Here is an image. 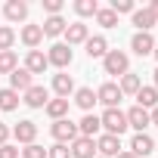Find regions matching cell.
I'll return each instance as SVG.
<instances>
[{
    "mask_svg": "<svg viewBox=\"0 0 158 158\" xmlns=\"http://www.w3.org/2000/svg\"><path fill=\"white\" fill-rule=\"evenodd\" d=\"M10 136H13V130H10L3 121H0V146H6V139H10Z\"/></svg>",
    "mask_w": 158,
    "mask_h": 158,
    "instance_id": "8d00e7d4",
    "label": "cell"
},
{
    "mask_svg": "<svg viewBox=\"0 0 158 158\" xmlns=\"http://www.w3.org/2000/svg\"><path fill=\"white\" fill-rule=\"evenodd\" d=\"M0 158H19V149L10 146V143H6V146H0Z\"/></svg>",
    "mask_w": 158,
    "mask_h": 158,
    "instance_id": "d590c367",
    "label": "cell"
},
{
    "mask_svg": "<svg viewBox=\"0 0 158 158\" xmlns=\"http://www.w3.org/2000/svg\"><path fill=\"white\" fill-rule=\"evenodd\" d=\"M99 124H102V130H106V133L121 136V133L127 130V115H124L121 109H106V112H102V118H99Z\"/></svg>",
    "mask_w": 158,
    "mask_h": 158,
    "instance_id": "7a4b0ae2",
    "label": "cell"
},
{
    "mask_svg": "<svg viewBox=\"0 0 158 158\" xmlns=\"http://www.w3.org/2000/svg\"><path fill=\"white\" fill-rule=\"evenodd\" d=\"M121 90H118V84L115 81H106L99 90H96V102H102L106 109H118V102H121Z\"/></svg>",
    "mask_w": 158,
    "mask_h": 158,
    "instance_id": "5b68a950",
    "label": "cell"
},
{
    "mask_svg": "<svg viewBox=\"0 0 158 158\" xmlns=\"http://www.w3.org/2000/svg\"><path fill=\"white\" fill-rule=\"evenodd\" d=\"M115 16H121V13H133L136 6H133V0H112V6H109Z\"/></svg>",
    "mask_w": 158,
    "mask_h": 158,
    "instance_id": "1f68e13d",
    "label": "cell"
},
{
    "mask_svg": "<svg viewBox=\"0 0 158 158\" xmlns=\"http://www.w3.org/2000/svg\"><path fill=\"white\" fill-rule=\"evenodd\" d=\"M96 155H102V158H115V155H121V136H112V133L96 136Z\"/></svg>",
    "mask_w": 158,
    "mask_h": 158,
    "instance_id": "8992f818",
    "label": "cell"
},
{
    "mask_svg": "<svg viewBox=\"0 0 158 158\" xmlns=\"http://www.w3.org/2000/svg\"><path fill=\"white\" fill-rule=\"evenodd\" d=\"M124 115H127V127H133L136 133H143V130L152 124V121H149V112H146V109H139V106H133V109H130V112H124Z\"/></svg>",
    "mask_w": 158,
    "mask_h": 158,
    "instance_id": "9a60e30c",
    "label": "cell"
},
{
    "mask_svg": "<svg viewBox=\"0 0 158 158\" xmlns=\"http://www.w3.org/2000/svg\"><path fill=\"white\" fill-rule=\"evenodd\" d=\"M44 13L59 16V13H62V0H44Z\"/></svg>",
    "mask_w": 158,
    "mask_h": 158,
    "instance_id": "e575fe53",
    "label": "cell"
},
{
    "mask_svg": "<svg viewBox=\"0 0 158 158\" xmlns=\"http://www.w3.org/2000/svg\"><path fill=\"white\" fill-rule=\"evenodd\" d=\"M31 87H34V81H31V74H28L25 68H16V71L10 74V90L25 93V90H31Z\"/></svg>",
    "mask_w": 158,
    "mask_h": 158,
    "instance_id": "d6986e66",
    "label": "cell"
},
{
    "mask_svg": "<svg viewBox=\"0 0 158 158\" xmlns=\"http://www.w3.org/2000/svg\"><path fill=\"white\" fill-rule=\"evenodd\" d=\"M25 106H31V109H44L47 102H50V90L47 87H31V90H25V99H22Z\"/></svg>",
    "mask_w": 158,
    "mask_h": 158,
    "instance_id": "5bb4252c",
    "label": "cell"
},
{
    "mask_svg": "<svg viewBox=\"0 0 158 158\" xmlns=\"http://www.w3.org/2000/svg\"><path fill=\"white\" fill-rule=\"evenodd\" d=\"M87 37H90V31H87V25H84V22H71V25L65 28V44H68V47L87 44Z\"/></svg>",
    "mask_w": 158,
    "mask_h": 158,
    "instance_id": "8fae6325",
    "label": "cell"
},
{
    "mask_svg": "<svg viewBox=\"0 0 158 158\" xmlns=\"http://www.w3.org/2000/svg\"><path fill=\"white\" fill-rule=\"evenodd\" d=\"M22 158H47V149H44V146H37V143H31V146H25V149H22Z\"/></svg>",
    "mask_w": 158,
    "mask_h": 158,
    "instance_id": "d6a6232c",
    "label": "cell"
},
{
    "mask_svg": "<svg viewBox=\"0 0 158 158\" xmlns=\"http://www.w3.org/2000/svg\"><path fill=\"white\" fill-rule=\"evenodd\" d=\"M50 133H53V139H56V143H62V146H71L77 136H81V133H77V124H74V121H68V118L53 121Z\"/></svg>",
    "mask_w": 158,
    "mask_h": 158,
    "instance_id": "3957f363",
    "label": "cell"
},
{
    "mask_svg": "<svg viewBox=\"0 0 158 158\" xmlns=\"http://www.w3.org/2000/svg\"><path fill=\"white\" fill-rule=\"evenodd\" d=\"M96 22H99L102 28H115V25H118V16H115L109 6H99V13H96Z\"/></svg>",
    "mask_w": 158,
    "mask_h": 158,
    "instance_id": "4dcf8cb0",
    "label": "cell"
},
{
    "mask_svg": "<svg viewBox=\"0 0 158 158\" xmlns=\"http://www.w3.org/2000/svg\"><path fill=\"white\" fill-rule=\"evenodd\" d=\"M16 68H19V56H16L13 50L0 53V74H13Z\"/></svg>",
    "mask_w": 158,
    "mask_h": 158,
    "instance_id": "4316f807",
    "label": "cell"
},
{
    "mask_svg": "<svg viewBox=\"0 0 158 158\" xmlns=\"http://www.w3.org/2000/svg\"><path fill=\"white\" fill-rule=\"evenodd\" d=\"M53 93H56L59 99H68V96L74 93V81H71V74H65V71L53 74Z\"/></svg>",
    "mask_w": 158,
    "mask_h": 158,
    "instance_id": "7c38bea8",
    "label": "cell"
},
{
    "mask_svg": "<svg viewBox=\"0 0 158 158\" xmlns=\"http://www.w3.org/2000/svg\"><path fill=\"white\" fill-rule=\"evenodd\" d=\"M68 149H71V158H96V139L90 136H77Z\"/></svg>",
    "mask_w": 158,
    "mask_h": 158,
    "instance_id": "ba28073f",
    "label": "cell"
},
{
    "mask_svg": "<svg viewBox=\"0 0 158 158\" xmlns=\"http://www.w3.org/2000/svg\"><path fill=\"white\" fill-rule=\"evenodd\" d=\"M3 16H6L10 22H25V19H28V3H25V0H6Z\"/></svg>",
    "mask_w": 158,
    "mask_h": 158,
    "instance_id": "2e32d148",
    "label": "cell"
},
{
    "mask_svg": "<svg viewBox=\"0 0 158 158\" xmlns=\"http://www.w3.org/2000/svg\"><path fill=\"white\" fill-rule=\"evenodd\" d=\"M115 158H136L133 152H121V155H115Z\"/></svg>",
    "mask_w": 158,
    "mask_h": 158,
    "instance_id": "ab89813d",
    "label": "cell"
},
{
    "mask_svg": "<svg viewBox=\"0 0 158 158\" xmlns=\"http://www.w3.org/2000/svg\"><path fill=\"white\" fill-rule=\"evenodd\" d=\"M130 16H133V25H136V31H149V34H152V28L158 25V19L149 13V6H146V10H133Z\"/></svg>",
    "mask_w": 158,
    "mask_h": 158,
    "instance_id": "ffe728a7",
    "label": "cell"
},
{
    "mask_svg": "<svg viewBox=\"0 0 158 158\" xmlns=\"http://www.w3.org/2000/svg\"><path fill=\"white\" fill-rule=\"evenodd\" d=\"M149 121H152V124H158V106H155V109L149 112Z\"/></svg>",
    "mask_w": 158,
    "mask_h": 158,
    "instance_id": "74e56055",
    "label": "cell"
},
{
    "mask_svg": "<svg viewBox=\"0 0 158 158\" xmlns=\"http://www.w3.org/2000/svg\"><path fill=\"white\" fill-rule=\"evenodd\" d=\"M44 109H47V115H50L53 121H62V118L68 115V99H59V96H56V99H50Z\"/></svg>",
    "mask_w": 158,
    "mask_h": 158,
    "instance_id": "d4e9b609",
    "label": "cell"
},
{
    "mask_svg": "<svg viewBox=\"0 0 158 158\" xmlns=\"http://www.w3.org/2000/svg\"><path fill=\"white\" fill-rule=\"evenodd\" d=\"M152 56H155V59H158V44H155V50H152Z\"/></svg>",
    "mask_w": 158,
    "mask_h": 158,
    "instance_id": "b9f144b4",
    "label": "cell"
},
{
    "mask_svg": "<svg viewBox=\"0 0 158 158\" xmlns=\"http://www.w3.org/2000/svg\"><path fill=\"white\" fill-rule=\"evenodd\" d=\"M13 136H16V143L31 146V143L37 139V124H34V121H19V124L13 127Z\"/></svg>",
    "mask_w": 158,
    "mask_h": 158,
    "instance_id": "9c48e42d",
    "label": "cell"
},
{
    "mask_svg": "<svg viewBox=\"0 0 158 158\" xmlns=\"http://www.w3.org/2000/svg\"><path fill=\"white\" fill-rule=\"evenodd\" d=\"M47 158H71V149H68V146H62V143H56V146H50V149H47Z\"/></svg>",
    "mask_w": 158,
    "mask_h": 158,
    "instance_id": "836d02e7",
    "label": "cell"
},
{
    "mask_svg": "<svg viewBox=\"0 0 158 158\" xmlns=\"http://www.w3.org/2000/svg\"><path fill=\"white\" fill-rule=\"evenodd\" d=\"M130 50H133L136 56H149V53L155 50V37H152L149 31H136L133 40H130Z\"/></svg>",
    "mask_w": 158,
    "mask_h": 158,
    "instance_id": "30bf717a",
    "label": "cell"
},
{
    "mask_svg": "<svg viewBox=\"0 0 158 158\" xmlns=\"http://www.w3.org/2000/svg\"><path fill=\"white\" fill-rule=\"evenodd\" d=\"M16 106H19V93L16 90H10V87L0 90V112H13Z\"/></svg>",
    "mask_w": 158,
    "mask_h": 158,
    "instance_id": "f1b7e54d",
    "label": "cell"
},
{
    "mask_svg": "<svg viewBox=\"0 0 158 158\" xmlns=\"http://www.w3.org/2000/svg\"><path fill=\"white\" fill-rule=\"evenodd\" d=\"M139 87H143V81H139V74H133V71H127V74H121V84H118V90L121 93H139Z\"/></svg>",
    "mask_w": 158,
    "mask_h": 158,
    "instance_id": "484cf974",
    "label": "cell"
},
{
    "mask_svg": "<svg viewBox=\"0 0 158 158\" xmlns=\"http://www.w3.org/2000/svg\"><path fill=\"white\" fill-rule=\"evenodd\" d=\"M102 68H106V74L121 77V74H127V71H130V59H127V53H124V50H109V53L102 56Z\"/></svg>",
    "mask_w": 158,
    "mask_h": 158,
    "instance_id": "6da1fadb",
    "label": "cell"
},
{
    "mask_svg": "<svg viewBox=\"0 0 158 158\" xmlns=\"http://www.w3.org/2000/svg\"><path fill=\"white\" fill-rule=\"evenodd\" d=\"M19 37H22V44H25L28 50H37L40 40H44V31H40V25H25Z\"/></svg>",
    "mask_w": 158,
    "mask_h": 158,
    "instance_id": "44dd1931",
    "label": "cell"
},
{
    "mask_svg": "<svg viewBox=\"0 0 158 158\" xmlns=\"http://www.w3.org/2000/svg\"><path fill=\"white\" fill-rule=\"evenodd\" d=\"M65 28H68V22H65L62 16H47L44 25H40L44 37H59V34H65Z\"/></svg>",
    "mask_w": 158,
    "mask_h": 158,
    "instance_id": "e0dca14e",
    "label": "cell"
},
{
    "mask_svg": "<svg viewBox=\"0 0 158 158\" xmlns=\"http://www.w3.org/2000/svg\"><path fill=\"white\" fill-rule=\"evenodd\" d=\"M96 158H102V155H96Z\"/></svg>",
    "mask_w": 158,
    "mask_h": 158,
    "instance_id": "7bdbcfd3",
    "label": "cell"
},
{
    "mask_svg": "<svg viewBox=\"0 0 158 158\" xmlns=\"http://www.w3.org/2000/svg\"><path fill=\"white\" fill-rule=\"evenodd\" d=\"M136 106L146 109V112H152V109L158 106V90H155V87H139V93H136Z\"/></svg>",
    "mask_w": 158,
    "mask_h": 158,
    "instance_id": "603a6c76",
    "label": "cell"
},
{
    "mask_svg": "<svg viewBox=\"0 0 158 158\" xmlns=\"http://www.w3.org/2000/svg\"><path fill=\"white\" fill-rule=\"evenodd\" d=\"M74 102L81 106L84 112H93V106H96V90H90V87H81V90H74Z\"/></svg>",
    "mask_w": 158,
    "mask_h": 158,
    "instance_id": "cb8c5ba5",
    "label": "cell"
},
{
    "mask_svg": "<svg viewBox=\"0 0 158 158\" xmlns=\"http://www.w3.org/2000/svg\"><path fill=\"white\" fill-rule=\"evenodd\" d=\"M74 13L81 16V19L96 16V13H99V3H96V0H74Z\"/></svg>",
    "mask_w": 158,
    "mask_h": 158,
    "instance_id": "83f0119b",
    "label": "cell"
},
{
    "mask_svg": "<svg viewBox=\"0 0 158 158\" xmlns=\"http://www.w3.org/2000/svg\"><path fill=\"white\" fill-rule=\"evenodd\" d=\"M155 90H158V68H155Z\"/></svg>",
    "mask_w": 158,
    "mask_h": 158,
    "instance_id": "60d3db41",
    "label": "cell"
},
{
    "mask_svg": "<svg viewBox=\"0 0 158 158\" xmlns=\"http://www.w3.org/2000/svg\"><path fill=\"white\" fill-rule=\"evenodd\" d=\"M47 68H50L47 53H40V50H28V56H25V71L34 77V74H44Z\"/></svg>",
    "mask_w": 158,
    "mask_h": 158,
    "instance_id": "52a82bcc",
    "label": "cell"
},
{
    "mask_svg": "<svg viewBox=\"0 0 158 158\" xmlns=\"http://www.w3.org/2000/svg\"><path fill=\"white\" fill-rule=\"evenodd\" d=\"M71 56H74V53H71V47H68L65 40H59V44H53V47H50L47 62H50V65H56V68H68V65H71Z\"/></svg>",
    "mask_w": 158,
    "mask_h": 158,
    "instance_id": "277c9868",
    "label": "cell"
},
{
    "mask_svg": "<svg viewBox=\"0 0 158 158\" xmlns=\"http://www.w3.org/2000/svg\"><path fill=\"white\" fill-rule=\"evenodd\" d=\"M152 149H155V143H152V136H149V133H136V136L130 139V152H133L136 158L152 155Z\"/></svg>",
    "mask_w": 158,
    "mask_h": 158,
    "instance_id": "ac0fdd59",
    "label": "cell"
},
{
    "mask_svg": "<svg viewBox=\"0 0 158 158\" xmlns=\"http://www.w3.org/2000/svg\"><path fill=\"white\" fill-rule=\"evenodd\" d=\"M149 13H152V16L158 19V0H152V6H149Z\"/></svg>",
    "mask_w": 158,
    "mask_h": 158,
    "instance_id": "f35d334b",
    "label": "cell"
},
{
    "mask_svg": "<svg viewBox=\"0 0 158 158\" xmlns=\"http://www.w3.org/2000/svg\"><path fill=\"white\" fill-rule=\"evenodd\" d=\"M13 44H16V31L10 25H0V53L13 50Z\"/></svg>",
    "mask_w": 158,
    "mask_h": 158,
    "instance_id": "f546056e",
    "label": "cell"
},
{
    "mask_svg": "<svg viewBox=\"0 0 158 158\" xmlns=\"http://www.w3.org/2000/svg\"><path fill=\"white\" fill-rule=\"evenodd\" d=\"M84 47H87V56H90V59H102V56L109 53V44H106V37H102V34L87 37V44H84Z\"/></svg>",
    "mask_w": 158,
    "mask_h": 158,
    "instance_id": "7402d4cb",
    "label": "cell"
},
{
    "mask_svg": "<svg viewBox=\"0 0 158 158\" xmlns=\"http://www.w3.org/2000/svg\"><path fill=\"white\" fill-rule=\"evenodd\" d=\"M102 130V124H99V115H93V112H87L81 121H77V133L81 136H90V139H96V133Z\"/></svg>",
    "mask_w": 158,
    "mask_h": 158,
    "instance_id": "4fadbf2b",
    "label": "cell"
}]
</instances>
